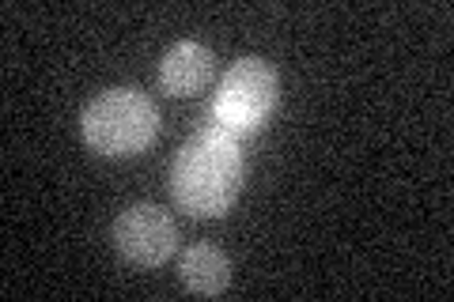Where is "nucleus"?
Listing matches in <instances>:
<instances>
[{"mask_svg":"<svg viewBox=\"0 0 454 302\" xmlns=\"http://www.w3.org/2000/svg\"><path fill=\"white\" fill-rule=\"evenodd\" d=\"M243 151L239 140L223 128H197V133L182 143L175 163H170V193L182 212L197 215V220H212L223 215L239 200L243 190Z\"/></svg>","mask_w":454,"mask_h":302,"instance_id":"f257e3e1","label":"nucleus"},{"mask_svg":"<svg viewBox=\"0 0 454 302\" xmlns=\"http://www.w3.org/2000/svg\"><path fill=\"white\" fill-rule=\"evenodd\" d=\"M80 133L91 151L106 159H129V155L148 151L160 136V110L145 91L110 88L83 106Z\"/></svg>","mask_w":454,"mask_h":302,"instance_id":"f03ea898","label":"nucleus"},{"mask_svg":"<svg viewBox=\"0 0 454 302\" xmlns=\"http://www.w3.org/2000/svg\"><path fill=\"white\" fill-rule=\"evenodd\" d=\"M277 98H280V80L273 65L262 61V57H243L220 80V91L212 98V118H216V128L243 140L262 133L277 110Z\"/></svg>","mask_w":454,"mask_h":302,"instance_id":"7ed1b4c3","label":"nucleus"},{"mask_svg":"<svg viewBox=\"0 0 454 302\" xmlns=\"http://www.w3.org/2000/svg\"><path fill=\"white\" fill-rule=\"evenodd\" d=\"M114 246L129 265L160 268L178 250V227L160 205H133L114 220Z\"/></svg>","mask_w":454,"mask_h":302,"instance_id":"20e7f679","label":"nucleus"},{"mask_svg":"<svg viewBox=\"0 0 454 302\" xmlns=\"http://www.w3.org/2000/svg\"><path fill=\"white\" fill-rule=\"evenodd\" d=\"M212 68H216L212 50L186 38V42H178V46H170L167 57L160 61V83H163L167 95L186 98V95H197V91L208 88Z\"/></svg>","mask_w":454,"mask_h":302,"instance_id":"39448f33","label":"nucleus"},{"mask_svg":"<svg viewBox=\"0 0 454 302\" xmlns=\"http://www.w3.org/2000/svg\"><path fill=\"white\" fill-rule=\"evenodd\" d=\"M178 272L193 295H223L231 287V261H227L223 250L208 246V242H197L182 253Z\"/></svg>","mask_w":454,"mask_h":302,"instance_id":"423d86ee","label":"nucleus"}]
</instances>
